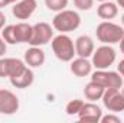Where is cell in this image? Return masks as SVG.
<instances>
[{
  "mask_svg": "<svg viewBox=\"0 0 124 123\" xmlns=\"http://www.w3.org/2000/svg\"><path fill=\"white\" fill-rule=\"evenodd\" d=\"M36 7H38V1L36 0H19V1H16L13 4L12 13L19 20H28L35 13Z\"/></svg>",
  "mask_w": 124,
  "mask_h": 123,
  "instance_id": "obj_10",
  "label": "cell"
},
{
  "mask_svg": "<svg viewBox=\"0 0 124 123\" xmlns=\"http://www.w3.org/2000/svg\"><path fill=\"white\" fill-rule=\"evenodd\" d=\"M10 84L16 88H28L33 84V80H35V74L32 71V68L28 65L22 72H19L17 75L15 77H10Z\"/></svg>",
  "mask_w": 124,
  "mask_h": 123,
  "instance_id": "obj_15",
  "label": "cell"
},
{
  "mask_svg": "<svg viewBox=\"0 0 124 123\" xmlns=\"http://www.w3.org/2000/svg\"><path fill=\"white\" fill-rule=\"evenodd\" d=\"M101 116H102V110L98 104H95L94 101L90 103H84L81 112L78 113V119L79 122H91V123H100L101 120Z\"/></svg>",
  "mask_w": 124,
  "mask_h": 123,
  "instance_id": "obj_11",
  "label": "cell"
},
{
  "mask_svg": "<svg viewBox=\"0 0 124 123\" xmlns=\"http://www.w3.org/2000/svg\"><path fill=\"white\" fill-rule=\"evenodd\" d=\"M95 49L94 39L88 35H81L75 39V54L77 57L82 58H90Z\"/></svg>",
  "mask_w": 124,
  "mask_h": 123,
  "instance_id": "obj_13",
  "label": "cell"
},
{
  "mask_svg": "<svg viewBox=\"0 0 124 123\" xmlns=\"http://www.w3.org/2000/svg\"><path fill=\"white\" fill-rule=\"evenodd\" d=\"M6 26V15L0 10V31Z\"/></svg>",
  "mask_w": 124,
  "mask_h": 123,
  "instance_id": "obj_25",
  "label": "cell"
},
{
  "mask_svg": "<svg viewBox=\"0 0 124 123\" xmlns=\"http://www.w3.org/2000/svg\"><path fill=\"white\" fill-rule=\"evenodd\" d=\"M100 123H121V119L116 113H110V114H105V116L102 114Z\"/></svg>",
  "mask_w": 124,
  "mask_h": 123,
  "instance_id": "obj_23",
  "label": "cell"
},
{
  "mask_svg": "<svg viewBox=\"0 0 124 123\" xmlns=\"http://www.w3.org/2000/svg\"><path fill=\"white\" fill-rule=\"evenodd\" d=\"M116 3H117V6H120L121 9H124V0H116Z\"/></svg>",
  "mask_w": 124,
  "mask_h": 123,
  "instance_id": "obj_29",
  "label": "cell"
},
{
  "mask_svg": "<svg viewBox=\"0 0 124 123\" xmlns=\"http://www.w3.org/2000/svg\"><path fill=\"white\" fill-rule=\"evenodd\" d=\"M52 51L55 57L62 62H71L74 60L75 54V42L66 35V33H59L52 38L51 41Z\"/></svg>",
  "mask_w": 124,
  "mask_h": 123,
  "instance_id": "obj_2",
  "label": "cell"
},
{
  "mask_svg": "<svg viewBox=\"0 0 124 123\" xmlns=\"http://www.w3.org/2000/svg\"><path fill=\"white\" fill-rule=\"evenodd\" d=\"M95 0H74V6L81 12H88L94 6Z\"/></svg>",
  "mask_w": 124,
  "mask_h": 123,
  "instance_id": "obj_22",
  "label": "cell"
},
{
  "mask_svg": "<svg viewBox=\"0 0 124 123\" xmlns=\"http://www.w3.org/2000/svg\"><path fill=\"white\" fill-rule=\"evenodd\" d=\"M69 70L75 77H87V75H91L93 72V62L88 58L77 57L71 61Z\"/></svg>",
  "mask_w": 124,
  "mask_h": 123,
  "instance_id": "obj_14",
  "label": "cell"
},
{
  "mask_svg": "<svg viewBox=\"0 0 124 123\" xmlns=\"http://www.w3.org/2000/svg\"><path fill=\"white\" fill-rule=\"evenodd\" d=\"M16 1H19V0H10V4H15Z\"/></svg>",
  "mask_w": 124,
  "mask_h": 123,
  "instance_id": "obj_30",
  "label": "cell"
},
{
  "mask_svg": "<svg viewBox=\"0 0 124 123\" xmlns=\"http://www.w3.org/2000/svg\"><path fill=\"white\" fill-rule=\"evenodd\" d=\"M95 35L100 42L107 45H114V44H118L120 39L124 36V28L111 20H102L97 26Z\"/></svg>",
  "mask_w": 124,
  "mask_h": 123,
  "instance_id": "obj_3",
  "label": "cell"
},
{
  "mask_svg": "<svg viewBox=\"0 0 124 123\" xmlns=\"http://www.w3.org/2000/svg\"><path fill=\"white\" fill-rule=\"evenodd\" d=\"M54 26H51L46 22H39L36 25H33V32H32V38L29 45L32 46H43L46 44H49L54 38Z\"/></svg>",
  "mask_w": 124,
  "mask_h": 123,
  "instance_id": "obj_6",
  "label": "cell"
},
{
  "mask_svg": "<svg viewBox=\"0 0 124 123\" xmlns=\"http://www.w3.org/2000/svg\"><path fill=\"white\" fill-rule=\"evenodd\" d=\"M104 91H105V88H104L101 84H98V83H95V81L91 80V81L85 86V88H84V96H85V98L90 100V101H97V100H101Z\"/></svg>",
  "mask_w": 124,
  "mask_h": 123,
  "instance_id": "obj_18",
  "label": "cell"
},
{
  "mask_svg": "<svg viewBox=\"0 0 124 123\" xmlns=\"http://www.w3.org/2000/svg\"><path fill=\"white\" fill-rule=\"evenodd\" d=\"M101 100L108 112H124V96L121 93V88H105Z\"/></svg>",
  "mask_w": 124,
  "mask_h": 123,
  "instance_id": "obj_7",
  "label": "cell"
},
{
  "mask_svg": "<svg viewBox=\"0 0 124 123\" xmlns=\"http://www.w3.org/2000/svg\"><path fill=\"white\" fill-rule=\"evenodd\" d=\"M97 15L104 20H111L118 15V6L117 3H113L110 0L101 1L100 6L97 7Z\"/></svg>",
  "mask_w": 124,
  "mask_h": 123,
  "instance_id": "obj_17",
  "label": "cell"
},
{
  "mask_svg": "<svg viewBox=\"0 0 124 123\" xmlns=\"http://www.w3.org/2000/svg\"><path fill=\"white\" fill-rule=\"evenodd\" d=\"M117 60V52L111 45L102 44L95 48L91 55V62L95 70H108Z\"/></svg>",
  "mask_w": 124,
  "mask_h": 123,
  "instance_id": "obj_4",
  "label": "cell"
},
{
  "mask_svg": "<svg viewBox=\"0 0 124 123\" xmlns=\"http://www.w3.org/2000/svg\"><path fill=\"white\" fill-rule=\"evenodd\" d=\"M23 61L26 62V65H29L31 68H39L46 61L45 51L40 46H32L31 45V48L25 51Z\"/></svg>",
  "mask_w": 124,
  "mask_h": 123,
  "instance_id": "obj_12",
  "label": "cell"
},
{
  "mask_svg": "<svg viewBox=\"0 0 124 123\" xmlns=\"http://www.w3.org/2000/svg\"><path fill=\"white\" fill-rule=\"evenodd\" d=\"M121 23H123V26H124V13H123V16H121Z\"/></svg>",
  "mask_w": 124,
  "mask_h": 123,
  "instance_id": "obj_31",
  "label": "cell"
},
{
  "mask_svg": "<svg viewBox=\"0 0 124 123\" xmlns=\"http://www.w3.org/2000/svg\"><path fill=\"white\" fill-rule=\"evenodd\" d=\"M97 1H100V3H101V1H107V0H97Z\"/></svg>",
  "mask_w": 124,
  "mask_h": 123,
  "instance_id": "obj_33",
  "label": "cell"
},
{
  "mask_svg": "<svg viewBox=\"0 0 124 123\" xmlns=\"http://www.w3.org/2000/svg\"><path fill=\"white\" fill-rule=\"evenodd\" d=\"M118 44H120V51L124 54V36L120 39V42H118Z\"/></svg>",
  "mask_w": 124,
  "mask_h": 123,
  "instance_id": "obj_28",
  "label": "cell"
},
{
  "mask_svg": "<svg viewBox=\"0 0 124 123\" xmlns=\"http://www.w3.org/2000/svg\"><path fill=\"white\" fill-rule=\"evenodd\" d=\"M52 26L59 33H69L72 31H77L81 26V16L75 10L63 9L54 16Z\"/></svg>",
  "mask_w": 124,
  "mask_h": 123,
  "instance_id": "obj_1",
  "label": "cell"
},
{
  "mask_svg": "<svg viewBox=\"0 0 124 123\" xmlns=\"http://www.w3.org/2000/svg\"><path fill=\"white\" fill-rule=\"evenodd\" d=\"M33 32V25H29L25 20H20L15 25V35L17 39V44H29Z\"/></svg>",
  "mask_w": 124,
  "mask_h": 123,
  "instance_id": "obj_16",
  "label": "cell"
},
{
  "mask_svg": "<svg viewBox=\"0 0 124 123\" xmlns=\"http://www.w3.org/2000/svg\"><path fill=\"white\" fill-rule=\"evenodd\" d=\"M6 51H7V44L4 42V39L0 36V58L6 54Z\"/></svg>",
  "mask_w": 124,
  "mask_h": 123,
  "instance_id": "obj_24",
  "label": "cell"
},
{
  "mask_svg": "<svg viewBox=\"0 0 124 123\" xmlns=\"http://www.w3.org/2000/svg\"><path fill=\"white\" fill-rule=\"evenodd\" d=\"M117 71L123 75V78H124V58L121 60V61L118 62V65H117Z\"/></svg>",
  "mask_w": 124,
  "mask_h": 123,
  "instance_id": "obj_26",
  "label": "cell"
},
{
  "mask_svg": "<svg viewBox=\"0 0 124 123\" xmlns=\"http://www.w3.org/2000/svg\"><path fill=\"white\" fill-rule=\"evenodd\" d=\"M26 67V62L19 58H0V78L15 77Z\"/></svg>",
  "mask_w": 124,
  "mask_h": 123,
  "instance_id": "obj_9",
  "label": "cell"
},
{
  "mask_svg": "<svg viewBox=\"0 0 124 123\" xmlns=\"http://www.w3.org/2000/svg\"><path fill=\"white\" fill-rule=\"evenodd\" d=\"M84 106V101L79 100V98H74V100H69L65 106V112L68 116H78V113L81 112Z\"/></svg>",
  "mask_w": 124,
  "mask_h": 123,
  "instance_id": "obj_19",
  "label": "cell"
},
{
  "mask_svg": "<svg viewBox=\"0 0 124 123\" xmlns=\"http://www.w3.org/2000/svg\"><path fill=\"white\" fill-rule=\"evenodd\" d=\"M68 1H69V0H45V6H46L49 10L58 13V12L63 10V9H66Z\"/></svg>",
  "mask_w": 124,
  "mask_h": 123,
  "instance_id": "obj_21",
  "label": "cell"
},
{
  "mask_svg": "<svg viewBox=\"0 0 124 123\" xmlns=\"http://www.w3.org/2000/svg\"><path fill=\"white\" fill-rule=\"evenodd\" d=\"M1 38L4 39V42L7 45L17 44V39H16V35H15V25H6L1 29Z\"/></svg>",
  "mask_w": 124,
  "mask_h": 123,
  "instance_id": "obj_20",
  "label": "cell"
},
{
  "mask_svg": "<svg viewBox=\"0 0 124 123\" xmlns=\"http://www.w3.org/2000/svg\"><path fill=\"white\" fill-rule=\"evenodd\" d=\"M9 4H10V0H0V9H3Z\"/></svg>",
  "mask_w": 124,
  "mask_h": 123,
  "instance_id": "obj_27",
  "label": "cell"
},
{
  "mask_svg": "<svg viewBox=\"0 0 124 123\" xmlns=\"http://www.w3.org/2000/svg\"><path fill=\"white\" fill-rule=\"evenodd\" d=\"M121 93H123V96H124V84H123V87H121Z\"/></svg>",
  "mask_w": 124,
  "mask_h": 123,
  "instance_id": "obj_32",
  "label": "cell"
},
{
  "mask_svg": "<svg viewBox=\"0 0 124 123\" xmlns=\"http://www.w3.org/2000/svg\"><path fill=\"white\" fill-rule=\"evenodd\" d=\"M91 80L101 84L104 88H121L124 84L123 75L118 71L110 70H95L91 72Z\"/></svg>",
  "mask_w": 124,
  "mask_h": 123,
  "instance_id": "obj_5",
  "label": "cell"
},
{
  "mask_svg": "<svg viewBox=\"0 0 124 123\" xmlns=\"http://www.w3.org/2000/svg\"><path fill=\"white\" fill-rule=\"evenodd\" d=\"M20 107L17 96L10 90L0 88V114H15Z\"/></svg>",
  "mask_w": 124,
  "mask_h": 123,
  "instance_id": "obj_8",
  "label": "cell"
}]
</instances>
